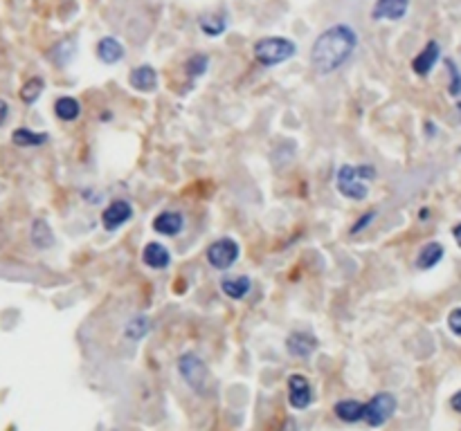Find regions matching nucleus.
<instances>
[{
  "label": "nucleus",
  "mask_w": 461,
  "mask_h": 431,
  "mask_svg": "<svg viewBox=\"0 0 461 431\" xmlns=\"http://www.w3.org/2000/svg\"><path fill=\"white\" fill-rule=\"evenodd\" d=\"M11 142L20 149H36V146H43L47 142V133H36L30 128H16L11 133Z\"/></svg>",
  "instance_id": "nucleus-20"
},
{
  "label": "nucleus",
  "mask_w": 461,
  "mask_h": 431,
  "mask_svg": "<svg viewBox=\"0 0 461 431\" xmlns=\"http://www.w3.org/2000/svg\"><path fill=\"white\" fill-rule=\"evenodd\" d=\"M441 258H443V245L441 243H428V245H423L419 256H417V267L419 269H432Z\"/></svg>",
  "instance_id": "nucleus-21"
},
{
  "label": "nucleus",
  "mask_w": 461,
  "mask_h": 431,
  "mask_svg": "<svg viewBox=\"0 0 461 431\" xmlns=\"http://www.w3.org/2000/svg\"><path fill=\"white\" fill-rule=\"evenodd\" d=\"M396 413V398L392 393H376V396L365 402V415H362V420H365L369 427H383L390 418Z\"/></svg>",
  "instance_id": "nucleus-5"
},
{
  "label": "nucleus",
  "mask_w": 461,
  "mask_h": 431,
  "mask_svg": "<svg viewBox=\"0 0 461 431\" xmlns=\"http://www.w3.org/2000/svg\"><path fill=\"white\" fill-rule=\"evenodd\" d=\"M450 404H453V409H455L457 413H461V391H457V393H455L453 400H450Z\"/></svg>",
  "instance_id": "nucleus-31"
},
{
  "label": "nucleus",
  "mask_w": 461,
  "mask_h": 431,
  "mask_svg": "<svg viewBox=\"0 0 461 431\" xmlns=\"http://www.w3.org/2000/svg\"><path fill=\"white\" fill-rule=\"evenodd\" d=\"M142 263L151 267V269H167L169 263H172V254L160 243H147L142 250Z\"/></svg>",
  "instance_id": "nucleus-15"
},
{
  "label": "nucleus",
  "mask_w": 461,
  "mask_h": 431,
  "mask_svg": "<svg viewBox=\"0 0 461 431\" xmlns=\"http://www.w3.org/2000/svg\"><path fill=\"white\" fill-rule=\"evenodd\" d=\"M439 56H441L439 43L430 41V43L414 56V61H412V70H414L419 77H426V75H430V70L434 68L436 61H439Z\"/></svg>",
  "instance_id": "nucleus-13"
},
{
  "label": "nucleus",
  "mask_w": 461,
  "mask_h": 431,
  "mask_svg": "<svg viewBox=\"0 0 461 431\" xmlns=\"http://www.w3.org/2000/svg\"><path fill=\"white\" fill-rule=\"evenodd\" d=\"M239 254H241L239 243L234 238L223 236V238L214 241L208 248V263L214 269H229L239 261Z\"/></svg>",
  "instance_id": "nucleus-6"
},
{
  "label": "nucleus",
  "mask_w": 461,
  "mask_h": 431,
  "mask_svg": "<svg viewBox=\"0 0 461 431\" xmlns=\"http://www.w3.org/2000/svg\"><path fill=\"white\" fill-rule=\"evenodd\" d=\"M445 66H448V70H450V95L457 97V95H461V72L450 59L445 61Z\"/></svg>",
  "instance_id": "nucleus-27"
},
{
  "label": "nucleus",
  "mask_w": 461,
  "mask_h": 431,
  "mask_svg": "<svg viewBox=\"0 0 461 431\" xmlns=\"http://www.w3.org/2000/svg\"><path fill=\"white\" fill-rule=\"evenodd\" d=\"M43 88H45L43 79H41V77H32V79L20 88V99L25 102V104H34V102L41 97Z\"/></svg>",
  "instance_id": "nucleus-25"
},
{
  "label": "nucleus",
  "mask_w": 461,
  "mask_h": 431,
  "mask_svg": "<svg viewBox=\"0 0 461 431\" xmlns=\"http://www.w3.org/2000/svg\"><path fill=\"white\" fill-rule=\"evenodd\" d=\"M185 229V216L180 212H162L153 218V231L162 236H178Z\"/></svg>",
  "instance_id": "nucleus-10"
},
{
  "label": "nucleus",
  "mask_w": 461,
  "mask_h": 431,
  "mask_svg": "<svg viewBox=\"0 0 461 431\" xmlns=\"http://www.w3.org/2000/svg\"><path fill=\"white\" fill-rule=\"evenodd\" d=\"M198 25L205 36H221L227 30V20L225 16H203Z\"/></svg>",
  "instance_id": "nucleus-23"
},
{
  "label": "nucleus",
  "mask_w": 461,
  "mask_h": 431,
  "mask_svg": "<svg viewBox=\"0 0 461 431\" xmlns=\"http://www.w3.org/2000/svg\"><path fill=\"white\" fill-rule=\"evenodd\" d=\"M373 218H376V212L371 209V212H367V214H362L360 218H358V223H354V227H351V233H360L365 227H369L371 223H373Z\"/></svg>",
  "instance_id": "nucleus-28"
},
{
  "label": "nucleus",
  "mask_w": 461,
  "mask_h": 431,
  "mask_svg": "<svg viewBox=\"0 0 461 431\" xmlns=\"http://www.w3.org/2000/svg\"><path fill=\"white\" fill-rule=\"evenodd\" d=\"M288 402L293 409L297 411H304L311 406L313 402V389H311V382L299 375V373H293L288 377Z\"/></svg>",
  "instance_id": "nucleus-7"
},
{
  "label": "nucleus",
  "mask_w": 461,
  "mask_h": 431,
  "mask_svg": "<svg viewBox=\"0 0 461 431\" xmlns=\"http://www.w3.org/2000/svg\"><path fill=\"white\" fill-rule=\"evenodd\" d=\"M252 52L261 66L273 68V66L284 63L288 59H293L297 52V45L290 39H284V36H268V39H261L254 43Z\"/></svg>",
  "instance_id": "nucleus-3"
},
{
  "label": "nucleus",
  "mask_w": 461,
  "mask_h": 431,
  "mask_svg": "<svg viewBox=\"0 0 461 431\" xmlns=\"http://www.w3.org/2000/svg\"><path fill=\"white\" fill-rule=\"evenodd\" d=\"M75 52H77V41L75 39H66V41H61V43H56L52 50H50V61L54 66H59V68H64V66H68L72 59H75Z\"/></svg>",
  "instance_id": "nucleus-22"
},
{
  "label": "nucleus",
  "mask_w": 461,
  "mask_h": 431,
  "mask_svg": "<svg viewBox=\"0 0 461 431\" xmlns=\"http://www.w3.org/2000/svg\"><path fill=\"white\" fill-rule=\"evenodd\" d=\"M7 115H9V106H7V102H5V99H0V126L5 124Z\"/></svg>",
  "instance_id": "nucleus-30"
},
{
  "label": "nucleus",
  "mask_w": 461,
  "mask_h": 431,
  "mask_svg": "<svg viewBox=\"0 0 461 431\" xmlns=\"http://www.w3.org/2000/svg\"><path fill=\"white\" fill-rule=\"evenodd\" d=\"M356 47H358V32L354 28L345 25V23H340V25L324 30L318 39L313 41L311 66L318 75L329 77L354 56Z\"/></svg>",
  "instance_id": "nucleus-1"
},
{
  "label": "nucleus",
  "mask_w": 461,
  "mask_h": 431,
  "mask_svg": "<svg viewBox=\"0 0 461 431\" xmlns=\"http://www.w3.org/2000/svg\"><path fill=\"white\" fill-rule=\"evenodd\" d=\"M286 351L293 355V357H309L318 351V339L309 332H290L288 339H286Z\"/></svg>",
  "instance_id": "nucleus-11"
},
{
  "label": "nucleus",
  "mask_w": 461,
  "mask_h": 431,
  "mask_svg": "<svg viewBox=\"0 0 461 431\" xmlns=\"http://www.w3.org/2000/svg\"><path fill=\"white\" fill-rule=\"evenodd\" d=\"M30 238H32V245L39 250H47L54 245V233H52V227L47 225L45 218H36L32 223V229H30Z\"/></svg>",
  "instance_id": "nucleus-17"
},
{
  "label": "nucleus",
  "mask_w": 461,
  "mask_h": 431,
  "mask_svg": "<svg viewBox=\"0 0 461 431\" xmlns=\"http://www.w3.org/2000/svg\"><path fill=\"white\" fill-rule=\"evenodd\" d=\"M128 83L138 92H153L157 88V72L151 66H138L131 70Z\"/></svg>",
  "instance_id": "nucleus-14"
},
{
  "label": "nucleus",
  "mask_w": 461,
  "mask_h": 431,
  "mask_svg": "<svg viewBox=\"0 0 461 431\" xmlns=\"http://www.w3.org/2000/svg\"><path fill=\"white\" fill-rule=\"evenodd\" d=\"M124 54H126L124 45L119 43L115 36H104V39H100V43H97V59L106 66L119 63V61L124 59Z\"/></svg>",
  "instance_id": "nucleus-12"
},
{
  "label": "nucleus",
  "mask_w": 461,
  "mask_h": 431,
  "mask_svg": "<svg viewBox=\"0 0 461 431\" xmlns=\"http://www.w3.org/2000/svg\"><path fill=\"white\" fill-rule=\"evenodd\" d=\"M369 180H376V169L371 164H360V166L342 164L337 171L335 187L345 198L360 202L369 195V187H367Z\"/></svg>",
  "instance_id": "nucleus-2"
},
{
  "label": "nucleus",
  "mask_w": 461,
  "mask_h": 431,
  "mask_svg": "<svg viewBox=\"0 0 461 431\" xmlns=\"http://www.w3.org/2000/svg\"><path fill=\"white\" fill-rule=\"evenodd\" d=\"M178 373H180V377L185 380V384H187L191 391L203 393L205 387H208V380H210L208 364H205L196 353L180 355V360H178Z\"/></svg>",
  "instance_id": "nucleus-4"
},
{
  "label": "nucleus",
  "mask_w": 461,
  "mask_h": 431,
  "mask_svg": "<svg viewBox=\"0 0 461 431\" xmlns=\"http://www.w3.org/2000/svg\"><path fill=\"white\" fill-rule=\"evenodd\" d=\"M409 0H376L371 9L373 20H400L407 14Z\"/></svg>",
  "instance_id": "nucleus-9"
},
{
  "label": "nucleus",
  "mask_w": 461,
  "mask_h": 431,
  "mask_svg": "<svg viewBox=\"0 0 461 431\" xmlns=\"http://www.w3.org/2000/svg\"><path fill=\"white\" fill-rule=\"evenodd\" d=\"M335 415L340 418L342 423H360L362 415H365V404L358 402V400H340L335 404Z\"/></svg>",
  "instance_id": "nucleus-18"
},
{
  "label": "nucleus",
  "mask_w": 461,
  "mask_h": 431,
  "mask_svg": "<svg viewBox=\"0 0 461 431\" xmlns=\"http://www.w3.org/2000/svg\"><path fill=\"white\" fill-rule=\"evenodd\" d=\"M54 115L61 121H75L81 115V104L75 99V97L64 95L54 102Z\"/></svg>",
  "instance_id": "nucleus-19"
},
{
  "label": "nucleus",
  "mask_w": 461,
  "mask_h": 431,
  "mask_svg": "<svg viewBox=\"0 0 461 431\" xmlns=\"http://www.w3.org/2000/svg\"><path fill=\"white\" fill-rule=\"evenodd\" d=\"M149 328H151V324H149L147 317H133L131 322L126 324V328H124V335L128 339H133V341H138V339H142L144 335H147Z\"/></svg>",
  "instance_id": "nucleus-24"
},
{
  "label": "nucleus",
  "mask_w": 461,
  "mask_h": 431,
  "mask_svg": "<svg viewBox=\"0 0 461 431\" xmlns=\"http://www.w3.org/2000/svg\"><path fill=\"white\" fill-rule=\"evenodd\" d=\"M208 66H210V56H208V54H193V56L187 61L185 70H187V75H189L191 79H198V77L205 75V72H208Z\"/></svg>",
  "instance_id": "nucleus-26"
},
{
  "label": "nucleus",
  "mask_w": 461,
  "mask_h": 431,
  "mask_svg": "<svg viewBox=\"0 0 461 431\" xmlns=\"http://www.w3.org/2000/svg\"><path fill=\"white\" fill-rule=\"evenodd\" d=\"M448 326H450L455 335L461 337V308H455V310L448 315Z\"/></svg>",
  "instance_id": "nucleus-29"
},
{
  "label": "nucleus",
  "mask_w": 461,
  "mask_h": 431,
  "mask_svg": "<svg viewBox=\"0 0 461 431\" xmlns=\"http://www.w3.org/2000/svg\"><path fill=\"white\" fill-rule=\"evenodd\" d=\"M133 218V207L128 200H113L104 209L102 214V225L106 231H117L122 225H126Z\"/></svg>",
  "instance_id": "nucleus-8"
},
{
  "label": "nucleus",
  "mask_w": 461,
  "mask_h": 431,
  "mask_svg": "<svg viewBox=\"0 0 461 431\" xmlns=\"http://www.w3.org/2000/svg\"><path fill=\"white\" fill-rule=\"evenodd\" d=\"M457 108H459V110H461V104H459V106H457Z\"/></svg>",
  "instance_id": "nucleus-33"
},
{
  "label": "nucleus",
  "mask_w": 461,
  "mask_h": 431,
  "mask_svg": "<svg viewBox=\"0 0 461 431\" xmlns=\"http://www.w3.org/2000/svg\"><path fill=\"white\" fill-rule=\"evenodd\" d=\"M221 290H223V294L225 297H229V299H244V297H248L250 294V290H252V281H250V277H246V274H239V277H225L223 281H221Z\"/></svg>",
  "instance_id": "nucleus-16"
},
{
  "label": "nucleus",
  "mask_w": 461,
  "mask_h": 431,
  "mask_svg": "<svg viewBox=\"0 0 461 431\" xmlns=\"http://www.w3.org/2000/svg\"><path fill=\"white\" fill-rule=\"evenodd\" d=\"M453 233H455V241H457V245H459V248H461V223H459V225H457V227L453 229Z\"/></svg>",
  "instance_id": "nucleus-32"
}]
</instances>
